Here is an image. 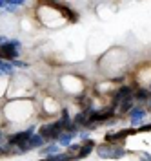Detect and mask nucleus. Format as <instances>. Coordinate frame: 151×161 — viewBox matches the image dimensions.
Returning a JSON list of instances; mask_svg holds the SVG:
<instances>
[{"label":"nucleus","instance_id":"f257e3e1","mask_svg":"<svg viewBox=\"0 0 151 161\" xmlns=\"http://www.w3.org/2000/svg\"><path fill=\"white\" fill-rule=\"evenodd\" d=\"M66 126L62 125V121H55V123H49V125H44L40 128V137L42 139H58L62 136V130Z\"/></svg>","mask_w":151,"mask_h":161},{"label":"nucleus","instance_id":"f03ea898","mask_svg":"<svg viewBox=\"0 0 151 161\" xmlns=\"http://www.w3.org/2000/svg\"><path fill=\"white\" fill-rule=\"evenodd\" d=\"M18 57V51H17V42H8L4 46H0V59L4 60H15Z\"/></svg>","mask_w":151,"mask_h":161},{"label":"nucleus","instance_id":"7ed1b4c3","mask_svg":"<svg viewBox=\"0 0 151 161\" xmlns=\"http://www.w3.org/2000/svg\"><path fill=\"white\" fill-rule=\"evenodd\" d=\"M31 137H33V128L9 136V137H8V143H9V145H26V143H28Z\"/></svg>","mask_w":151,"mask_h":161},{"label":"nucleus","instance_id":"20e7f679","mask_svg":"<svg viewBox=\"0 0 151 161\" xmlns=\"http://www.w3.org/2000/svg\"><path fill=\"white\" fill-rule=\"evenodd\" d=\"M135 132L138 130H124V132H117V134H108L106 136V141H109V143H113V141H120V139H126L128 136H131V134H135Z\"/></svg>","mask_w":151,"mask_h":161},{"label":"nucleus","instance_id":"39448f33","mask_svg":"<svg viewBox=\"0 0 151 161\" xmlns=\"http://www.w3.org/2000/svg\"><path fill=\"white\" fill-rule=\"evenodd\" d=\"M97 143L95 141H84V145H80V150H78V156H77V159H82V158H86V156H89V152L93 150V147H95Z\"/></svg>","mask_w":151,"mask_h":161},{"label":"nucleus","instance_id":"423d86ee","mask_svg":"<svg viewBox=\"0 0 151 161\" xmlns=\"http://www.w3.org/2000/svg\"><path fill=\"white\" fill-rule=\"evenodd\" d=\"M144 115H146V110H142V108H133V110H131V123H133V125H138V123L144 119Z\"/></svg>","mask_w":151,"mask_h":161},{"label":"nucleus","instance_id":"0eeeda50","mask_svg":"<svg viewBox=\"0 0 151 161\" xmlns=\"http://www.w3.org/2000/svg\"><path fill=\"white\" fill-rule=\"evenodd\" d=\"M149 95H151V93L148 90H144V88H138V90L133 92V97H135L137 101H148V99H149Z\"/></svg>","mask_w":151,"mask_h":161},{"label":"nucleus","instance_id":"6e6552de","mask_svg":"<svg viewBox=\"0 0 151 161\" xmlns=\"http://www.w3.org/2000/svg\"><path fill=\"white\" fill-rule=\"evenodd\" d=\"M133 99H135V97H128V99L122 101L120 104H118V112H120V114H124V112L131 110V106H133Z\"/></svg>","mask_w":151,"mask_h":161},{"label":"nucleus","instance_id":"1a4fd4ad","mask_svg":"<svg viewBox=\"0 0 151 161\" xmlns=\"http://www.w3.org/2000/svg\"><path fill=\"white\" fill-rule=\"evenodd\" d=\"M98 154H100L102 158H106V156H108V158H113L111 147H108V145H106V147H100V148H98Z\"/></svg>","mask_w":151,"mask_h":161},{"label":"nucleus","instance_id":"9d476101","mask_svg":"<svg viewBox=\"0 0 151 161\" xmlns=\"http://www.w3.org/2000/svg\"><path fill=\"white\" fill-rule=\"evenodd\" d=\"M71 137H73V136H71V134H68V132H66V134H62V136H60V137H58V139H60V143H62V145H69Z\"/></svg>","mask_w":151,"mask_h":161},{"label":"nucleus","instance_id":"9b49d317","mask_svg":"<svg viewBox=\"0 0 151 161\" xmlns=\"http://www.w3.org/2000/svg\"><path fill=\"white\" fill-rule=\"evenodd\" d=\"M44 154H53V152H57V147L55 145H51V147H48V148H44Z\"/></svg>","mask_w":151,"mask_h":161},{"label":"nucleus","instance_id":"f8f14e48","mask_svg":"<svg viewBox=\"0 0 151 161\" xmlns=\"http://www.w3.org/2000/svg\"><path fill=\"white\" fill-rule=\"evenodd\" d=\"M149 130H151V125H144V126L138 128V132H149Z\"/></svg>","mask_w":151,"mask_h":161},{"label":"nucleus","instance_id":"ddd939ff","mask_svg":"<svg viewBox=\"0 0 151 161\" xmlns=\"http://www.w3.org/2000/svg\"><path fill=\"white\" fill-rule=\"evenodd\" d=\"M42 161H57V158L53 156V158H48V159H42Z\"/></svg>","mask_w":151,"mask_h":161}]
</instances>
